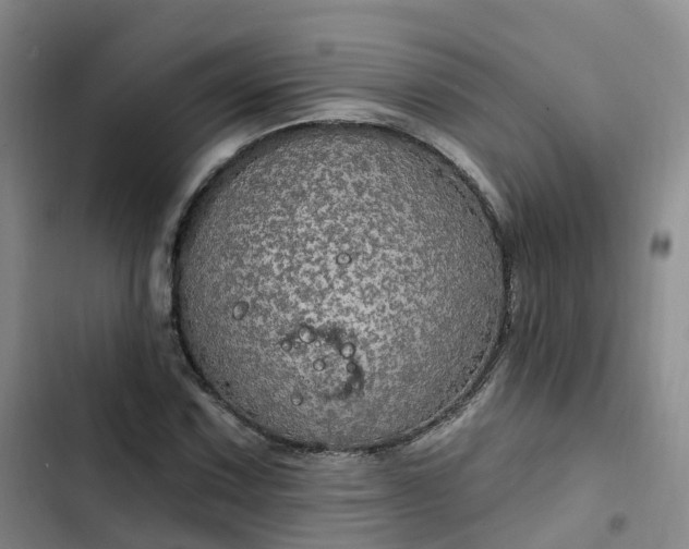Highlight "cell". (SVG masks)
<instances>
[{"label": "cell", "instance_id": "6da1fadb", "mask_svg": "<svg viewBox=\"0 0 689 549\" xmlns=\"http://www.w3.org/2000/svg\"><path fill=\"white\" fill-rule=\"evenodd\" d=\"M508 266L472 186L358 125L261 139L179 228L172 302L220 400L294 447L402 440L463 398L503 333Z\"/></svg>", "mask_w": 689, "mask_h": 549}]
</instances>
